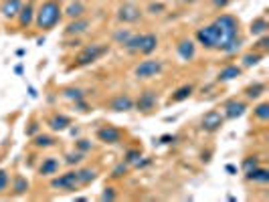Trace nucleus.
<instances>
[{"label":"nucleus","mask_w":269,"mask_h":202,"mask_svg":"<svg viewBox=\"0 0 269 202\" xmlns=\"http://www.w3.org/2000/svg\"><path fill=\"white\" fill-rule=\"evenodd\" d=\"M245 180L247 182H253V184H267L269 182V170L267 168H261V166H257V168H253L251 172H247L245 174Z\"/></svg>","instance_id":"obj_20"},{"label":"nucleus","mask_w":269,"mask_h":202,"mask_svg":"<svg viewBox=\"0 0 269 202\" xmlns=\"http://www.w3.org/2000/svg\"><path fill=\"white\" fill-rule=\"evenodd\" d=\"M59 168H61V162L57 160V158H45L43 162H41V166H39V174L41 176H45V178H51V176H55L57 172H59Z\"/></svg>","instance_id":"obj_19"},{"label":"nucleus","mask_w":269,"mask_h":202,"mask_svg":"<svg viewBox=\"0 0 269 202\" xmlns=\"http://www.w3.org/2000/svg\"><path fill=\"white\" fill-rule=\"evenodd\" d=\"M158 106V93L152 89H146L140 93L138 99H134V110L142 112V114H150L152 110H156Z\"/></svg>","instance_id":"obj_9"},{"label":"nucleus","mask_w":269,"mask_h":202,"mask_svg":"<svg viewBox=\"0 0 269 202\" xmlns=\"http://www.w3.org/2000/svg\"><path fill=\"white\" fill-rule=\"evenodd\" d=\"M27 192H29V180H27L25 176L17 174L15 180H13V194H15V196H23V194H27Z\"/></svg>","instance_id":"obj_29"},{"label":"nucleus","mask_w":269,"mask_h":202,"mask_svg":"<svg viewBox=\"0 0 269 202\" xmlns=\"http://www.w3.org/2000/svg\"><path fill=\"white\" fill-rule=\"evenodd\" d=\"M95 178H97V170H93V168H81V170H77L79 186H87V184H91Z\"/></svg>","instance_id":"obj_28"},{"label":"nucleus","mask_w":269,"mask_h":202,"mask_svg":"<svg viewBox=\"0 0 269 202\" xmlns=\"http://www.w3.org/2000/svg\"><path fill=\"white\" fill-rule=\"evenodd\" d=\"M223 124H225V116L219 110H210L200 118V130L206 132V134L219 132L223 128Z\"/></svg>","instance_id":"obj_6"},{"label":"nucleus","mask_w":269,"mask_h":202,"mask_svg":"<svg viewBox=\"0 0 269 202\" xmlns=\"http://www.w3.org/2000/svg\"><path fill=\"white\" fill-rule=\"evenodd\" d=\"M265 89H267V87H265V83H259V81H255V83L247 85L243 93H245V97H247L249 101H255V99H259V97L265 93Z\"/></svg>","instance_id":"obj_27"},{"label":"nucleus","mask_w":269,"mask_h":202,"mask_svg":"<svg viewBox=\"0 0 269 202\" xmlns=\"http://www.w3.org/2000/svg\"><path fill=\"white\" fill-rule=\"evenodd\" d=\"M89 26H91V20H89V18H85V16H79V18H73V20L67 24L65 34H67V36L77 38V36L85 34V32L89 30Z\"/></svg>","instance_id":"obj_14"},{"label":"nucleus","mask_w":269,"mask_h":202,"mask_svg":"<svg viewBox=\"0 0 269 202\" xmlns=\"http://www.w3.org/2000/svg\"><path fill=\"white\" fill-rule=\"evenodd\" d=\"M130 34H132V30H130V28H118V30L114 32V42L124 46V42L130 38Z\"/></svg>","instance_id":"obj_36"},{"label":"nucleus","mask_w":269,"mask_h":202,"mask_svg":"<svg viewBox=\"0 0 269 202\" xmlns=\"http://www.w3.org/2000/svg\"><path fill=\"white\" fill-rule=\"evenodd\" d=\"M210 24L214 26V34H217V50L229 57L237 55L243 46V38L239 34V18L229 12H223Z\"/></svg>","instance_id":"obj_1"},{"label":"nucleus","mask_w":269,"mask_h":202,"mask_svg":"<svg viewBox=\"0 0 269 202\" xmlns=\"http://www.w3.org/2000/svg\"><path fill=\"white\" fill-rule=\"evenodd\" d=\"M29 93H31V97H37V91L33 87H29Z\"/></svg>","instance_id":"obj_51"},{"label":"nucleus","mask_w":269,"mask_h":202,"mask_svg":"<svg viewBox=\"0 0 269 202\" xmlns=\"http://www.w3.org/2000/svg\"><path fill=\"white\" fill-rule=\"evenodd\" d=\"M241 73H243V67H237V65H227V67H223V69L219 71L217 81H219V83H227V81H233V79L241 77Z\"/></svg>","instance_id":"obj_21"},{"label":"nucleus","mask_w":269,"mask_h":202,"mask_svg":"<svg viewBox=\"0 0 269 202\" xmlns=\"http://www.w3.org/2000/svg\"><path fill=\"white\" fill-rule=\"evenodd\" d=\"M164 10H166V4H164V2H150L148 8H146V12H148V14H154V16H156V14H162Z\"/></svg>","instance_id":"obj_38"},{"label":"nucleus","mask_w":269,"mask_h":202,"mask_svg":"<svg viewBox=\"0 0 269 202\" xmlns=\"http://www.w3.org/2000/svg\"><path fill=\"white\" fill-rule=\"evenodd\" d=\"M73 110H77L79 114H89V112H93V108L87 104L85 99H79V101H73Z\"/></svg>","instance_id":"obj_40"},{"label":"nucleus","mask_w":269,"mask_h":202,"mask_svg":"<svg viewBox=\"0 0 269 202\" xmlns=\"http://www.w3.org/2000/svg\"><path fill=\"white\" fill-rule=\"evenodd\" d=\"M85 160V154L83 152H79V150H73V152H69V154L65 156V164H69V166H77V164H81Z\"/></svg>","instance_id":"obj_34"},{"label":"nucleus","mask_w":269,"mask_h":202,"mask_svg":"<svg viewBox=\"0 0 269 202\" xmlns=\"http://www.w3.org/2000/svg\"><path fill=\"white\" fill-rule=\"evenodd\" d=\"M118 198V194H116V188H112V186H107V188H103V192H101V200H116Z\"/></svg>","instance_id":"obj_42"},{"label":"nucleus","mask_w":269,"mask_h":202,"mask_svg":"<svg viewBox=\"0 0 269 202\" xmlns=\"http://www.w3.org/2000/svg\"><path fill=\"white\" fill-rule=\"evenodd\" d=\"M194 38H196V42H198L202 48H206V50H217V34H214V26H212V24H204V26L196 28Z\"/></svg>","instance_id":"obj_8"},{"label":"nucleus","mask_w":269,"mask_h":202,"mask_svg":"<svg viewBox=\"0 0 269 202\" xmlns=\"http://www.w3.org/2000/svg\"><path fill=\"white\" fill-rule=\"evenodd\" d=\"M158 48V36L154 32H144L142 34V46H140V55L150 57L152 53H156Z\"/></svg>","instance_id":"obj_18"},{"label":"nucleus","mask_w":269,"mask_h":202,"mask_svg":"<svg viewBox=\"0 0 269 202\" xmlns=\"http://www.w3.org/2000/svg\"><path fill=\"white\" fill-rule=\"evenodd\" d=\"M61 95L65 99H69V101H79V99H85L87 97V93L83 89H79V87H65L61 91Z\"/></svg>","instance_id":"obj_31"},{"label":"nucleus","mask_w":269,"mask_h":202,"mask_svg":"<svg viewBox=\"0 0 269 202\" xmlns=\"http://www.w3.org/2000/svg\"><path fill=\"white\" fill-rule=\"evenodd\" d=\"M9 184H11V174L5 168H0V194L9 190Z\"/></svg>","instance_id":"obj_39"},{"label":"nucleus","mask_w":269,"mask_h":202,"mask_svg":"<svg viewBox=\"0 0 269 202\" xmlns=\"http://www.w3.org/2000/svg\"><path fill=\"white\" fill-rule=\"evenodd\" d=\"M25 134H27L29 138H33V136H37V134H39V126H37V122H33V124H31V126H29L27 130H25Z\"/></svg>","instance_id":"obj_45"},{"label":"nucleus","mask_w":269,"mask_h":202,"mask_svg":"<svg viewBox=\"0 0 269 202\" xmlns=\"http://www.w3.org/2000/svg\"><path fill=\"white\" fill-rule=\"evenodd\" d=\"M140 158H142V152H140V150H136V148H132V150H128V152H126L124 162H126V164H130V166H134Z\"/></svg>","instance_id":"obj_35"},{"label":"nucleus","mask_w":269,"mask_h":202,"mask_svg":"<svg viewBox=\"0 0 269 202\" xmlns=\"http://www.w3.org/2000/svg\"><path fill=\"white\" fill-rule=\"evenodd\" d=\"M253 118L259 120V122H267L269 120V104H267V101H263V104L253 108Z\"/></svg>","instance_id":"obj_32"},{"label":"nucleus","mask_w":269,"mask_h":202,"mask_svg":"<svg viewBox=\"0 0 269 202\" xmlns=\"http://www.w3.org/2000/svg\"><path fill=\"white\" fill-rule=\"evenodd\" d=\"M63 18V8L57 0H45L35 12V26L39 30H53Z\"/></svg>","instance_id":"obj_2"},{"label":"nucleus","mask_w":269,"mask_h":202,"mask_svg":"<svg viewBox=\"0 0 269 202\" xmlns=\"http://www.w3.org/2000/svg\"><path fill=\"white\" fill-rule=\"evenodd\" d=\"M176 55L186 63L192 61L196 57V42L192 38H180L176 42Z\"/></svg>","instance_id":"obj_13"},{"label":"nucleus","mask_w":269,"mask_h":202,"mask_svg":"<svg viewBox=\"0 0 269 202\" xmlns=\"http://www.w3.org/2000/svg\"><path fill=\"white\" fill-rule=\"evenodd\" d=\"M231 0H212V6L214 8H227Z\"/></svg>","instance_id":"obj_47"},{"label":"nucleus","mask_w":269,"mask_h":202,"mask_svg":"<svg viewBox=\"0 0 269 202\" xmlns=\"http://www.w3.org/2000/svg\"><path fill=\"white\" fill-rule=\"evenodd\" d=\"M150 164H152V160H150V158H140V160H138L134 166H136L138 170H144V168H148Z\"/></svg>","instance_id":"obj_46"},{"label":"nucleus","mask_w":269,"mask_h":202,"mask_svg":"<svg viewBox=\"0 0 269 202\" xmlns=\"http://www.w3.org/2000/svg\"><path fill=\"white\" fill-rule=\"evenodd\" d=\"M263 53H257V50H251V53H245L243 57H241V63H243V67H255V65H259L261 61H263Z\"/></svg>","instance_id":"obj_30"},{"label":"nucleus","mask_w":269,"mask_h":202,"mask_svg":"<svg viewBox=\"0 0 269 202\" xmlns=\"http://www.w3.org/2000/svg\"><path fill=\"white\" fill-rule=\"evenodd\" d=\"M55 144H57V140L53 138L51 134H37V136H33V146L35 148L47 150V148H53Z\"/></svg>","instance_id":"obj_26"},{"label":"nucleus","mask_w":269,"mask_h":202,"mask_svg":"<svg viewBox=\"0 0 269 202\" xmlns=\"http://www.w3.org/2000/svg\"><path fill=\"white\" fill-rule=\"evenodd\" d=\"M23 0H3V4H0V14H3V18L7 20H15L23 8Z\"/></svg>","instance_id":"obj_15"},{"label":"nucleus","mask_w":269,"mask_h":202,"mask_svg":"<svg viewBox=\"0 0 269 202\" xmlns=\"http://www.w3.org/2000/svg\"><path fill=\"white\" fill-rule=\"evenodd\" d=\"M110 112L114 114H128L134 110V97L128 95V93H118L116 97L110 99V104H107Z\"/></svg>","instance_id":"obj_10"},{"label":"nucleus","mask_w":269,"mask_h":202,"mask_svg":"<svg viewBox=\"0 0 269 202\" xmlns=\"http://www.w3.org/2000/svg\"><path fill=\"white\" fill-rule=\"evenodd\" d=\"M51 188L53 190H61V192H73L79 188L77 180V170H69L65 174H55L51 178Z\"/></svg>","instance_id":"obj_5"},{"label":"nucleus","mask_w":269,"mask_h":202,"mask_svg":"<svg viewBox=\"0 0 269 202\" xmlns=\"http://www.w3.org/2000/svg\"><path fill=\"white\" fill-rule=\"evenodd\" d=\"M15 73H17V75H23V65H17V67H15Z\"/></svg>","instance_id":"obj_49"},{"label":"nucleus","mask_w":269,"mask_h":202,"mask_svg":"<svg viewBox=\"0 0 269 202\" xmlns=\"http://www.w3.org/2000/svg\"><path fill=\"white\" fill-rule=\"evenodd\" d=\"M47 126L51 128V132H65L71 126V118L65 116V114H53L47 120Z\"/></svg>","instance_id":"obj_16"},{"label":"nucleus","mask_w":269,"mask_h":202,"mask_svg":"<svg viewBox=\"0 0 269 202\" xmlns=\"http://www.w3.org/2000/svg\"><path fill=\"white\" fill-rule=\"evenodd\" d=\"M259 166V158L257 156H247V158H243V164H241V170L247 174V172H251L253 168H257Z\"/></svg>","instance_id":"obj_37"},{"label":"nucleus","mask_w":269,"mask_h":202,"mask_svg":"<svg viewBox=\"0 0 269 202\" xmlns=\"http://www.w3.org/2000/svg\"><path fill=\"white\" fill-rule=\"evenodd\" d=\"M162 71H164V61L144 59L134 67V77L140 81H148V79H156L158 75H162Z\"/></svg>","instance_id":"obj_4"},{"label":"nucleus","mask_w":269,"mask_h":202,"mask_svg":"<svg viewBox=\"0 0 269 202\" xmlns=\"http://www.w3.org/2000/svg\"><path fill=\"white\" fill-rule=\"evenodd\" d=\"M176 140H178V138L172 136V134H164V136H160V138H158V142L162 144V146H170V144H174Z\"/></svg>","instance_id":"obj_44"},{"label":"nucleus","mask_w":269,"mask_h":202,"mask_svg":"<svg viewBox=\"0 0 269 202\" xmlns=\"http://www.w3.org/2000/svg\"><path fill=\"white\" fill-rule=\"evenodd\" d=\"M267 28H269V22H267L265 16H257V18H253L251 24H249V32H251V36L267 34Z\"/></svg>","instance_id":"obj_23"},{"label":"nucleus","mask_w":269,"mask_h":202,"mask_svg":"<svg viewBox=\"0 0 269 202\" xmlns=\"http://www.w3.org/2000/svg\"><path fill=\"white\" fill-rule=\"evenodd\" d=\"M140 46H142V34L140 32H132L130 38L124 42V50L128 55H138L140 53Z\"/></svg>","instance_id":"obj_24"},{"label":"nucleus","mask_w":269,"mask_h":202,"mask_svg":"<svg viewBox=\"0 0 269 202\" xmlns=\"http://www.w3.org/2000/svg\"><path fill=\"white\" fill-rule=\"evenodd\" d=\"M63 14L67 16V18H79V16H83L85 14V4L81 2V0H73V2H69L67 4V8L63 10Z\"/></svg>","instance_id":"obj_25"},{"label":"nucleus","mask_w":269,"mask_h":202,"mask_svg":"<svg viewBox=\"0 0 269 202\" xmlns=\"http://www.w3.org/2000/svg\"><path fill=\"white\" fill-rule=\"evenodd\" d=\"M35 6H33V2H27V4H23V8H21V12H19V16H17V20H19V26L21 28H29L31 24H35Z\"/></svg>","instance_id":"obj_17"},{"label":"nucleus","mask_w":269,"mask_h":202,"mask_svg":"<svg viewBox=\"0 0 269 202\" xmlns=\"http://www.w3.org/2000/svg\"><path fill=\"white\" fill-rule=\"evenodd\" d=\"M247 112V104L245 101H237V99H229L223 104V116L225 120H239L243 118Z\"/></svg>","instance_id":"obj_12"},{"label":"nucleus","mask_w":269,"mask_h":202,"mask_svg":"<svg viewBox=\"0 0 269 202\" xmlns=\"http://www.w3.org/2000/svg\"><path fill=\"white\" fill-rule=\"evenodd\" d=\"M95 138L101 142V144H107V146H116L122 142V130L116 128V126H103L97 130Z\"/></svg>","instance_id":"obj_11"},{"label":"nucleus","mask_w":269,"mask_h":202,"mask_svg":"<svg viewBox=\"0 0 269 202\" xmlns=\"http://www.w3.org/2000/svg\"><path fill=\"white\" fill-rule=\"evenodd\" d=\"M142 14H144V12H142L140 6L132 4V2H124V4L118 6L116 18H118L122 24H134V22H138V20L142 18Z\"/></svg>","instance_id":"obj_7"},{"label":"nucleus","mask_w":269,"mask_h":202,"mask_svg":"<svg viewBox=\"0 0 269 202\" xmlns=\"http://www.w3.org/2000/svg\"><path fill=\"white\" fill-rule=\"evenodd\" d=\"M182 4H194V2H198V0H180Z\"/></svg>","instance_id":"obj_50"},{"label":"nucleus","mask_w":269,"mask_h":202,"mask_svg":"<svg viewBox=\"0 0 269 202\" xmlns=\"http://www.w3.org/2000/svg\"><path fill=\"white\" fill-rule=\"evenodd\" d=\"M269 48V36L267 34H261L259 40L255 42V50H267Z\"/></svg>","instance_id":"obj_43"},{"label":"nucleus","mask_w":269,"mask_h":202,"mask_svg":"<svg viewBox=\"0 0 269 202\" xmlns=\"http://www.w3.org/2000/svg\"><path fill=\"white\" fill-rule=\"evenodd\" d=\"M91 148H93V144L89 142V140H77L75 142V150H79V152H83V154H87V152H91Z\"/></svg>","instance_id":"obj_41"},{"label":"nucleus","mask_w":269,"mask_h":202,"mask_svg":"<svg viewBox=\"0 0 269 202\" xmlns=\"http://www.w3.org/2000/svg\"><path fill=\"white\" fill-rule=\"evenodd\" d=\"M128 170H130V164H126V162H120V164H116V166L112 168V172H110V178H112V180H122V178L128 174Z\"/></svg>","instance_id":"obj_33"},{"label":"nucleus","mask_w":269,"mask_h":202,"mask_svg":"<svg viewBox=\"0 0 269 202\" xmlns=\"http://www.w3.org/2000/svg\"><path fill=\"white\" fill-rule=\"evenodd\" d=\"M194 93V85L192 83H186V85H180L172 95H170V104H182V101H186L190 95Z\"/></svg>","instance_id":"obj_22"},{"label":"nucleus","mask_w":269,"mask_h":202,"mask_svg":"<svg viewBox=\"0 0 269 202\" xmlns=\"http://www.w3.org/2000/svg\"><path fill=\"white\" fill-rule=\"evenodd\" d=\"M225 170H227V172H229L231 176H233V174H237V168H235L233 164H227V166H225Z\"/></svg>","instance_id":"obj_48"},{"label":"nucleus","mask_w":269,"mask_h":202,"mask_svg":"<svg viewBox=\"0 0 269 202\" xmlns=\"http://www.w3.org/2000/svg\"><path fill=\"white\" fill-rule=\"evenodd\" d=\"M107 50H110V46L101 44V42H93V44L83 46L79 53L75 55V67H87V65L97 63V61L107 53Z\"/></svg>","instance_id":"obj_3"}]
</instances>
